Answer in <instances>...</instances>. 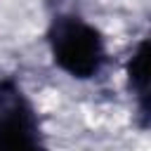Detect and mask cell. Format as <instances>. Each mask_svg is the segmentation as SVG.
<instances>
[{
  "mask_svg": "<svg viewBox=\"0 0 151 151\" xmlns=\"http://www.w3.org/2000/svg\"><path fill=\"white\" fill-rule=\"evenodd\" d=\"M38 111L14 76H0V149L42 146Z\"/></svg>",
  "mask_w": 151,
  "mask_h": 151,
  "instance_id": "2",
  "label": "cell"
},
{
  "mask_svg": "<svg viewBox=\"0 0 151 151\" xmlns=\"http://www.w3.org/2000/svg\"><path fill=\"white\" fill-rule=\"evenodd\" d=\"M125 76H127V90L134 99L139 125L151 127V33H146L137 42L125 66Z\"/></svg>",
  "mask_w": 151,
  "mask_h": 151,
  "instance_id": "3",
  "label": "cell"
},
{
  "mask_svg": "<svg viewBox=\"0 0 151 151\" xmlns=\"http://www.w3.org/2000/svg\"><path fill=\"white\" fill-rule=\"evenodd\" d=\"M47 45L57 68L76 80L97 78L109 61L106 40L78 12H57L47 26Z\"/></svg>",
  "mask_w": 151,
  "mask_h": 151,
  "instance_id": "1",
  "label": "cell"
}]
</instances>
